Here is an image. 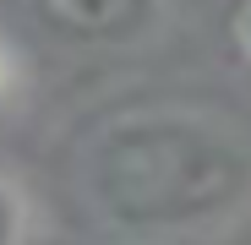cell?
Instances as JSON below:
<instances>
[{
  "mask_svg": "<svg viewBox=\"0 0 251 245\" xmlns=\"http://www.w3.org/2000/svg\"><path fill=\"white\" fill-rule=\"evenodd\" d=\"M76 185L109 240H207L251 207V136L191 104L120 109L88 136Z\"/></svg>",
  "mask_w": 251,
  "mask_h": 245,
  "instance_id": "cell-1",
  "label": "cell"
},
{
  "mask_svg": "<svg viewBox=\"0 0 251 245\" xmlns=\"http://www.w3.org/2000/svg\"><path fill=\"white\" fill-rule=\"evenodd\" d=\"M22 11L71 49H131L164 27V0H22Z\"/></svg>",
  "mask_w": 251,
  "mask_h": 245,
  "instance_id": "cell-2",
  "label": "cell"
},
{
  "mask_svg": "<svg viewBox=\"0 0 251 245\" xmlns=\"http://www.w3.org/2000/svg\"><path fill=\"white\" fill-rule=\"evenodd\" d=\"M0 245H27V201L0 175Z\"/></svg>",
  "mask_w": 251,
  "mask_h": 245,
  "instance_id": "cell-3",
  "label": "cell"
},
{
  "mask_svg": "<svg viewBox=\"0 0 251 245\" xmlns=\"http://www.w3.org/2000/svg\"><path fill=\"white\" fill-rule=\"evenodd\" d=\"M235 44L246 49V60H251V0L240 6V17H235Z\"/></svg>",
  "mask_w": 251,
  "mask_h": 245,
  "instance_id": "cell-4",
  "label": "cell"
},
{
  "mask_svg": "<svg viewBox=\"0 0 251 245\" xmlns=\"http://www.w3.org/2000/svg\"><path fill=\"white\" fill-rule=\"evenodd\" d=\"M11 88V49H6V38H0V93Z\"/></svg>",
  "mask_w": 251,
  "mask_h": 245,
  "instance_id": "cell-5",
  "label": "cell"
}]
</instances>
